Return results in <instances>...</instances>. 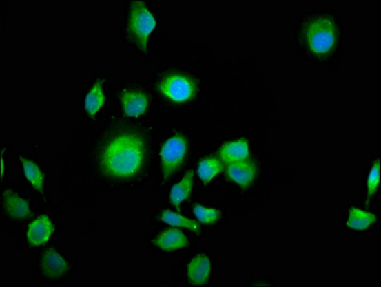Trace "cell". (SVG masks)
Here are the masks:
<instances>
[{
    "label": "cell",
    "mask_w": 381,
    "mask_h": 287,
    "mask_svg": "<svg viewBox=\"0 0 381 287\" xmlns=\"http://www.w3.org/2000/svg\"><path fill=\"white\" fill-rule=\"evenodd\" d=\"M146 158L143 138L134 132H122L112 137L101 156V168L110 178L127 179L138 173Z\"/></svg>",
    "instance_id": "6da1fadb"
},
{
    "label": "cell",
    "mask_w": 381,
    "mask_h": 287,
    "mask_svg": "<svg viewBox=\"0 0 381 287\" xmlns=\"http://www.w3.org/2000/svg\"><path fill=\"white\" fill-rule=\"evenodd\" d=\"M127 24L130 38L142 51H146L147 41L156 28L157 21L143 0L132 1Z\"/></svg>",
    "instance_id": "7a4b0ae2"
},
{
    "label": "cell",
    "mask_w": 381,
    "mask_h": 287,
    "mask_svg": "<svg viewBox=\"0 0 381 287\" xmlns=\"http://www.w3.org/2000/svg\"><path fill=\"white\" fill-rule=\"evenodd\" d=\"M338 27L328 17H318L307 24L304 39L311 52L326 54L336 45Z\"/></svg>",
    "instance_id": "3957f363"
},
{
    "label": "cell",
    "mask_w": 381,
    "mask_h": 287,
    "mask_svg": "<svg viewBox=\"0 0 381 287\" xmlns=\"http://www.w3.org/2000/svg\"><path fill=\"white\" fill-rule=\"evenodd\" d=\"M187 153V142L181 135H176L167 140L161 151L162 173L165 179H169L178 170Z\"/></svg>",
    "instance_id": "277c9868"
},
{
    "label": "cell",
    "mask_w": 381,
    "mask_h": 287,
    "mask_svg": "<svg viewBox=\"0 0 381 287\" xmlns=\"http://www.w3.org/2000/svg\"><path fill=\"white\" fill-rule=\"evenodd\" d=\"M158 90L169 100L176 103L185 102L195 94L196 83L186 76L171 74L161 78Z\"/></svg>",
    "instance_id": "5b68a950"
},
{
    "label": "cell",
    "mask_w": 381,
    "mask_h": 287,
    "mask_svg": "<svg viewBox=\"0 0 381 287\" xmlns=\"http://www.w3.org/2000/svg\"><path fill=\"white\" fill-rule=\"evenodd\" d=\"M41 273L49 279H61L70 271V264L65 257L55 250H48L44 253L39 262Z\"/></svg>",
    "instance_id": "8992f818"
},
{
    "label": "cell",
    "mask_w": 381,
    "mask_h": 287,
    "mask_svg": "<svg viewBox=\"0 0 381 287\" xmlns=\"http://www.w3.org/2000/svg\"><path fill=\"white\" fill-rule=\"evenodd\" d=\"M212 272V262L207 255L200 254L194 257L187 268L188 281L195 286L207 284Z\"/></svg>",
    "instance_id": "52a82bcc"
},
{
    "label": "cell",
    "mask_w": 381,
    "mask_h": 287,
    "mask_svg": "<svg viewBox=\"0 0 381 287\" xmlns=\"http://www.w3.org/2000/svg\"><path fill=\"white\" fill-rule=\"evenodd\" d=\"M4 212L14 220H24L31 215L28 201L12 190H5L2 195Z\"/></svg>",
    "instance_id": "ba28073f"
},
{
    "label": "cell",
    "mask_w": 381,
    "mask_h": 287,
    "mask_svg": "<svg viewBox=\"0 0 381 287\" xmlns=\"http://www.w3.org/2000/svg\"><path fill=\"white\" fill-rule=\"evenodd\" d=\"M54 232V225L48 215H41L31 223L27 230L26 237L32 245L39 246L50 240Z\"/></svg>",
    "instance_id": "9c48e42d"
},
{
    "label": "cell",
    "mask_w": 381,
    "mask_h": 287,
    "mask_svg": "<svg viewBox=\"0 0 381 287\" xmlns=\"http://www.w3.org/2000/svg\"><path fill=\"white\" fill-rule=\"evenodd\" d=\"M226 174L231 180L247 187L252 182L256 176V165L254 162L249 159L235 162V163L228 164L226 168Z\"/></svg>",
    "instance_id": "30bf717a"
},
{
    "label": "cell",
    "mask_w": 381,
    "mask_h": 287,
    "mask_svg": "<svg viewBox=\"0 0 381 287\" xmlns=\"http://www.w3.org/2000/svg\"><path fill=\"white\" fill-rule=\"evenodd\" d=\"M121 100L125 114L130 117L143 114L149 105L147 96L140 90H125L121 96Z\"/></svg>",
    "instance_id": "8fae6325"
},
{
    "label": "cell",
    "mask_w": 381,
    "mask_h": 287,
    "mask_svg": "<svg viewBox=\"0 0 381 287\" xmlns=\"http://www.w3.org/2000/svg\"><path fill=\"white\" fill-rule=\"evenodd\" d=\"M154 244L163 251H174L189 246L185 235L178 229H168L161 232L154 240Z\"/></svg>",
    "instance_id": "7c38bea8"
},
{
    "label": "cell",
    "mask_w": 381,
    "mask_h": 287,
    "mask_svg": "<svg viewBox=\"0 0 381 287\" xmlns=\"http://www.w3.org/2000/svg\"><path fill=\"white\" fill-rule=\"evenodd\" d=\"M249 156V146L247 141L240 139L225 144L220 151V158L225 163L231 164L245 160Z\"/></svg>",
    "instance_id": "4fadbf2b"
},
{
    "label": "cell",
    "mask_w": 381,
    "mask_h": 287,
    "mask_svg": "<svg viewBox=\"0 0 381 287\" xmlns=\"http://www.w3.org/2000/svg\"><path fill=\"white\" fill-rule=\"evenodd\" d=\"M193 185L194 173L192 171H188L178 183L174 184L169 193V200L176 209L181 210V203L191 195Z\"/></svg>",
    "instance_id": "5bb4252c"
},
{
    "label": "cell",
    "mask_w": 381,
    "mask_h": 287,
    "mask_svg": "<svg viewBox=\"0 0 381 287\" xmlns=\"http://www.w3.org/2000/svg\"><path fill=\"white\" fill-rule=\"evenodd\" d=\"M105 104V93L102 80L96 81L85 100V109L90 115H95Z\"/></svg>",
    "instance_id": "9a60e30c"
},
{
    "label": "cell",
    "mask_w": 381,
    "mask_h": 287,
    "mask_svg": "<svg viewBox=\"0 0 381 287\" xmlns=\"http://www.w3.org/2000/svg\"><path fill=\"white\" fill-rule=\"evenodd\" d=\"M19 160L22 163V167H23L24 176H25L27 180L32 184V186L39 193H43L44 173L43 171L39 169V167L37 165L35 162L29 160V159L21 156L19 157Z\"/></svg>",
    "instance_id": "2e32d148"
},
{
    "label": "cell",
    "mask_w": 381,
    "mask_h": 287,
    "mask_svg": "<svg viewBox=\"0 0 381 287\" xmlns=\"http://www.w3.org/2000/svg\"><path fill=\"white\" fill-rule=\"evenodd\" d=\"M375 220H377V218L372 213L353 207L351 208L350 212H349L347 225L353 230L363 231L372 226Z\"/></svg>",
    "instance_id": "e0dca14e"
},
{
    "label": "cell",
    "mask_w": 381,
    "mask_h": 287,
    "mask_svg": "<svg viewBox=\"0 0 381 287\" xmlns=\"http://www.w3.org/2000/svg\"><path fill=\"white\" fill-rule=\"evenodd\" d=\"M162 222L172 226L185 228L187 230L193 231V232L200 233V226L193 220H189L181 213H174L173 211L165 210L161 213Z\"/></svg>",
    "instance_id": "ac0fdd59"
},
{
    "label": "cell",
    "mask_w": 381,
    "mask_h": 287,
    "mask_svg": "<svg viewBox=\"0 0 381 287\" xmlns=\"http://www.w3.org/2000/svg\"><path fill=\"white\" fill-rule=\"evenodd\" d=\"M223 170V164L216 158H207L198 164V173L201 180L210 182Z\"/></svg>",
    "instance_id": "d6986e66"
},
{
    "label": "cell",
    "mask_w": 381,
    "mask_h": 287,
    "mask_svg": "<svg viewBox=\"0 0 381 287\" xmlns=\"http://www.w3.org/2000/svg\"><path fill=\"white\" fill-rule=\"evenodd\" d=\"M193 212L195 213L196 217L205 224H213V223L217 222L220 217V211L203 207L201 205H196Z\"/></svg>",
    "instance_id": "ffe728a7"
},
{
    "label": "cell",
    "mask_w": 381,
    "mask_h": 287,
    "mask_svg": "<svg viewBox=\"0 0 381 287\" xmlns=\"http://www.w3.org/2000/svg\"><path fill=\"white\" fill-rule=\"evenodd\" d=\"M380 160L378 159V160L373 163L370 173H369L367 183L369 198H371V196H373L377 193L378 185H380Z\"/></svg>",
    "instance_id": "44dd1931"
},
{
    "label": "cell",
    "mask_w": 381,
    "mask_h": 287,
    "mask_svg": "<svg viewBox=\"0 0 381 287\" xmlns=\"http://www.w3.org/2000/svg\"><path fill=\"white\" fill-rule=\"evenodd\" d=\"M5 176V166H4V158L3 153L1 156V178L3 179Z\"/></svg>",
    "instance_id": "7402d4cb"
}]
</instances>
